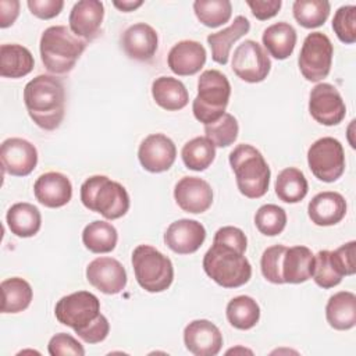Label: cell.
<instances>
[{
    "mask_svg": "<svg viewBox=\"0 0 356 356\" xmlns=\"http://www.w3.org/2000/svg\"><path fill=\"white\" fill-rule=\"evenodd\" d=\"M250 29V22L246 17L238 15L234 18L231 25L216 33L207 36V43L211 49V57L217 64L225 65L229 58V51L232 44L245 36Z\"/></svg>",
    "mask_w": 356,
    "mask_h": 356,
    "instance_id": "obj_24",
    "label": "cell"
},
{
    "mask_svg": "<svg viewBox=\"0 0 356 356\" xmlns=\"http://www.w3.org/2000/svg\"><path fill=\"white\" fill-rule=\"evenodd\" d=\"M355 250H356V242L349 241L343 245H341L338 249L331 252V261L337 271L343 275H353L356 271V263H355Z\"/></svg>",
    "mask_w": 356,
    "mask_h": 356,
    "instance_id": "obj_44",
    "label": "cell"
},
{
    "mask_svg": "<svg viewBox=\"0 0 356 356\" xmlns=\"http://www.w3.org/2000/svg\"><path fill=\"white\" fill-rule=\"evenodd\" d=\"M307 214L312 222L318 227L338 224L346 214V200L338 192L317 193L307 206Z\"/></svg>",
    "mask_w": 356,
    "mask_h": 356,
    "instance_id": "obj_23",
    "label": "cell"
},
{
    "mask_svg": "<svg viewBox=\"0 0 356 356\" xmlns=\"http://www.w3.org/2000/svg\"><path fill=\"white\" fill-rule=\"evenodd\" d=\"M286 246L274 245L267 248L260 260V268L263 277L273 284H285L282 278V259Z\"/></svg>",
    "mask_w": 356,
    "mask_h": 356,
    "instance_id": "obj_42",
    "label": "cell"
},
{
    "mask_svg": "<svg viewBox=\"0 0 356 356\" xmlns=\"http://www.w3.org/2000/svg\"><path fill=\"white\" fill-rule=\"evenodd\" d=\"M310 115L321 125H338L346 114L345 102L338 89L327 82L317 83L309 96Z\"/></svg>",
    "mask_w": 356,
    "mask_h": 356,
    "instance_id": "obj_12",
    "label": "cell"
},
{
    "mask_svg": "<svg viewBox=\"0 0 356 356\" xmlns=\"http://www.w3.org/2000/svg\"><path fill=\"white\" fill-rule=\"evenodd\" d=\"M86 280L100 292L115 295L127 285V271L117 259L96 257L86 267Z\"/></svg>",
    "mask_w": 356,
    "mask_h": 356,
    "instance_id": "obj_15",
    "label": "cell"
},
{
    "mask_svg": "<svg viewBox=\"0 0 356 356\" xmlns=\"http://www.w3.org/2000/svg\"><path fill=\"white\" fill-rule=\"evenodd\" d=\"M309 185L305 174L295 168H284L275 179V195L285 203H298L307 195Z\"/></svg>",
    "mask_w": 356,
    "mask_h": 356,
    "instance_id": "obj_33",
    "label": "cell"
},
{
    "mask_svg": "<svg viewBox=\"0 0 356 356\" xmlns=\"http://www.w3.org/2000/svg\"><path fill=\"white\" fill-rule=\"evenodd\" d=\"M271 61L267 51L256 40L242 42L232 56V71L238 78L249 83H257L267 78Z\"/></svg>",
    "mask_w": 356,
    "mask_h": 356,
    "instance_id": "obj_11",
    "label": "cell"
},
{
    "mask_svg": "<svg viewBox=\"0 0 356 356\" xmlns=\"http://www.w3.org/2000/svg\"><path fill=\"white\" fill-rule=\"evenodd\" d=\"M1 313H19L31 305L33 292L28 281L19 277H13L1 281Z\"/></svg>",
    "mask_w": 356,
    "mask_h": 356,
    "instance_id": "obj_34",
    "label": "cell"
},
{
    "mask_svg": "<svg viewBox=\"0 0 356 356\" xmlns=\"http://www.w3.org/2000/svg\"><path fill=\"white\" fill-rule=\"evenodd\" d=\"M132 267L138 284L147 292H163L172 284L171 260L150 245H139L134 249Z\"/></svg>",
    "mask_w": 356,
    "mask_h": 356,
    "instance_id": "obj_8",
    "label": "cell"
},
{
    "mask_svg": "<svg viewBox=\"0 0 356 356\" xmlns=\"http://www.w3.org/2000/svg\"><path fill=\"white\" fill-rule=\"evenodd\" d=\"M229 164L239 192L249 199L266 195L270 185V167L263 154L248 143H241L229 153Z\"/></svg>",
    "mask_w": 356,
    "mask_h": 356,
    "instance_id": "obj_4",
    "label": "cell"
},
{
    "mask_svg": "<svg viewBox=\"0 0 356 356\" xmlns=\"http://www.w3.org/2000/svg\"><path fill=\"white\" fill-rule=\"evenodd\" d=\"M58 323L71 327L86 343H99L110 332L107 318L100 313V300L88 291L63 296L54 307Z\"/></svg>",
    "mask_w": 356,
    "mask_h": 356,
    "instance_id": "obj_1",
    "label": "cell"
},
{
    "mask_svg": "<svg viewBox=\"0 0 356 356\" xmlns=\"http://www.w3.org/2000/svg\"><path fill=\"white\" fill-rule=\"evenodd\" d=\"M314 254L306 246L286 248L282 259V278L285 284H302L312 278Z\"/></svg>",
    "mask_w": 356,
    "mask_h": 356,
    "instance_id": "obj_25",
    "label": "cell"
},
{
    "mask_svg": "<svg viewBox=\"0 0 356 356\" xmlns=\"http://www.w3.org/2000/svg\"><path fill=\"white\" fill-rule=\"evenodd\" d=\"M307 164L317 179L337 181L345 171V153L341 142L331 136L317 139L307 150Z\"/></svg>",
    "mask_w": 356,
    "mask_h": 356,
    "instance_id": "obj_10",
    "label": "cell"
},
{
    "mask_svg": "<svg viewBox=\"0 0 356 356\" xmlns=\"http://www.w3.org/2000/svg\"><path fill=\"white\" fill-rule=\"evenodd\" d=\"M206 239L204 227L189 218H181L168 225L164 234V243L178 254L195 253Z\"/></svg>",
    "mask_w": 356,
    "mask_h": 356,
    "instance_id": "obj_18",
    "label": "cell"
},
{
    "mask_svg": "<svg viewBox=\"0 0 356 356\" xmlns=\"http://www.w3.org/2000/svg\"><path fill=\"white\" fill-rule=\"evenodd\" d=\"M47 350L50 356H83V346L70 334L58 332L53 335L49 341Z\"/></svg>",
    "mask_w": 356,
    "mask_h": 356,
    "instance_id": "obj_43",
    "label": "cell"
},
{
    "mask_svg": "<svg viewBox=\"0 0 356 356\" xmlns=\"http://www.w3.org/2000/svg\"><path fill=\"white\" fill-rule=\"evenodd\" d=\"M24 103L31 120L44 131L60 127L65 114V89L63 82L40 74L24 88Z\"/></svg>",
    "mask_w": 356,
    "mask_h": 356,
    "instance_id": "obj_2",
    "label": "cell"
},
{
    "mask_svg": "<svg viewBox=\"0 0 356 356\" xmlns=\"http://www.w3.org/2000/svg\"><path fill=\"white\" fill-rule=\"evenodd\" d=\"M121 46L129 58L136 61H149L156 54L159 46L157 32L149 24H134L124 31L121 36Z\"/></svg>",
    "mask_w": 356,
    "mask_h": 356,
    "instance_id": "obj_19",
    "label": "cell"
},
{
    "mask_svg": "<svg viewBox=\"0 0 356 356\" xmlns=\"http://www.w3.org/2000/svg\"><path fill=\"white\" fill-rule=\"evenodd\" d=\"M31 13L40 19H50L60 14L64 7L63 0H28Z\"/></svg>",
    "mask_w": 356,
    "mask_h": 356,
    "instance_id": "obj_46",
    "label": "cell"
},
{
    "mask_svg": "<svg viewBox=\"0 0 356 356\" xmlns=\"http://www.w3.org/2000/svg\"><path fill=\"white\" fill-rule=\"evenodd\" d=\"M206 49L196 40H181L168 51L170 70L179 76L197 74L206 63Z\"/></svg>",
    "mask_w": 356,
    "mask_h": 356,
    "instance_id": "obj_22",
    "label": "cell"
},
{
    "mask_svg": "<svg viewBox=\"0 0 356 356\" xmlns=\"http://www.w3.org/2000/svg\"><path fill=\"white\" fill-rule=\"evenodd\" d=\"M228 323L236 330H250L260 318V307L257 302L248 296L239 295L232 298L225 309Z\"/></svg>",
    "mask_w": 356,
    "mask_h": 356,
    "instance_id": "obj_32",
    "label": "cell"
},
{
    "mask_svg": "<svg viewBox=\"0 0 356 356\" xmlns=\"http://www.w3.org/2000/svg\"><path fill=\"white\" fill-rule=\"evenodd\" d=\"M246 4L250 7L252 14L257 19L266 21L278 14L282 1L281 0H248Z\"/></svg>",
    "mask_w": 356,
    "mask_h": 356,
    "instance_id": "obj_47",
    "label": "cell"
},
{
    "mask_svg": "<svg viewBox=\"0 0 356 356\" xmlns=\"http://www.w3.org/2000/svg\"><path fill=\"white\" fill-rule=\"evenodd\" d=\"M152 96L156 104L167 111L182 110L189 102L185 85L172 76L156 78L152 83Z\"/></svg>",
    "mask_w": 356,
    "mask_h": 356,
    "instance_id": "obj_27",
    "label": "cell"
},
{
    "mask_svg": "<svg viewBox=\"0 0 356 356\" xmlns=\"http://www.w3.org/2000/svg\"><path fill=\"white\" fill-rule=\"evenodd\" d=\"M334 47L323 32L309 33L302 44L298 64L302 75L310 82H318L331 71Z\"/></svg>",
    "mask_w": 356,
    "mask_h": 356,
    "instance_id": "obj_9",
    "label": "cell"
},
{
    "mask_svg": "<svg viewBox=\"0 0 356 356\" xmlns=\"http://www.w3.org/2000/svg\"><path fill=\"white\" fill-rule=\"evenodd\" d=\"M114 7H117L120 11L124 13H129L136 10L138 7H140L143 4L142 0H122V1H113Z\"/></svg>",
    "mask_w": 356,
    "mask_h": 356,
    "instance_id": "obj_49",
    "label": "cell"
},
{
    "mask_svg": "<svg viewBox=\"0 0 356 356\" xmlns=\"http://www.w3.org/2000/svg\"><path fill=\"white\" fill-rule=\"evenodd\" d=\"M296 39L295 28L285 21L267 26L261 36L266 50L277 60H285L292 54Z\"/></svg>",
    "mask_w": 356,
    "mask_h": 356,
    "instance_id": "obj_29",
    "label": "cell"
},
{
    "mask_svg": "<svg viewBox=\"0 0 356 356\" xmlns=\"http://www.w3.org/2000/svg\"><path fill=\"white\" fill-rule=\"evenodd\" d=\"M0 160L4 172L14 177H26L38 164V150L26 139L8 138L1 143Z\"/></svg>",
    "mask_w": 356,
    "mask_h": 356,
    "instance_id": "obj_14",
    "label": "cell"
},
{
    "mask_svg": "<svg viewBox=\"0 0 356 356\" xmlns=\"http://www.w3.org/2000/svg\"><path fill=\"white\" fill-rule=\"evenodd\" d=\"M177 157L174 142L163 134H152L146 136L138 149L140 165L149 172H164L171 168Z\"/></svg>",
    "mask_w": 356,
    "mask_h": 356,
    "instance_id": "obj_13",
    "label": "cell"
},
{
    "mask_svg": "<svg viewBox=\"0 0 356 356\" xmlns=\"http://www.w3.org/2000/svg\"><path fill=\"white\" fill-rule=\"evenodd\" d=\"M174 199L184 211L200 214L211 206L213 189L207 181L199 177H184L174 188Z\"/></svg>",
    "mask_w": 356,
    "mask_h": 356,
    "instance_id": "obj_17",
    "label": "cell"
},
{
    "mask_svg": "<svg viewBox=\"0 0 356 356\" xmlns=\"http://www.w3.org/2000/svg\"><path fill=\"white\" fill-rule=\"evenodd\" d=\"M86 46L88 42L74 35L70 28L53 25L40 36V58L49 72L67 74L75 67Z\"/></svg>",
    "mask_w": 356,
    "mask_h": 356,
    "instance_id": "obj_3",
    "label": "cell"
},
{
    "mask_svg": "<svg viewBox=\"0 0 356 356\" xmlns=\"http://www.w3.org/2000/svg\"><path fill=\"white\" fill-rule=\"evenodd\" d=\"M193 11L203 25L217 28L229 21L232 6L228 0H196Z\"/></svg>",
    "mask_w": 356,
    "mask_h": 356,
    "instance_id": "obj_37",
    "label": "cell"
},
{
    "mask_svg": "<svg viewBox=\"0 0 356 356\" xmlns=\"http://www.w3.org/2000/svg\"><path fill=\"white\" fill-rule=\"evenodd\" d=\"M104 6L99 0H81L74 4L70 13V29L83 40H92L103 22Z\"/></svg>",
    "mask_w": 356,
    "mask_h": 356,
    "instance_id": "obj_20",
    "label": "cell"
},
{
    "mask_svg": "<svg viewBox=\"0 0 356 356\" xmlns=\"http://www.w3.org/2000/svg\"><path fill=\"white\" fill-rule=\"evenodd\" d=\"M81 202L90 211L102 214L107 220H117L129 209L127 189L106 175H93L81 185Z\"/></svg>",
    "mask_w": 356,
    "mask_h": 356,
    "instance_id": "obj_6",
    "label": "cell"
},
{
    "mask_svg": "<svg viewBox=\"0 0 356 356\" xmlns=\"http://www.w3.org/2000/svg\"><path fill=\"white\" fill-rule=\"evenodd\" d=\"M184 343L195 356H216L222 348V334L210 320H193L184 330Z\"/></svg>",
    "mask_w": 356,
    "mask_h": 356,
    "instance_id": "obj_16",
    "label": "cell"
},
{
    "mask_svg": "<svg viewBox=\"0 0 356 356\" xmlns=\"http://www.w3.org/2000/svg\"><path fill=\"white\" fill-rule=\"evenodd\" d=\"M231 96V85L218 70H206L197 81V96L192 103V111L197 121L210 124L225 113Z\"/></svg>",
    "mask_w": 356,
    "mask_h": 356,
    "instance_id": "obj_7",
    "label": "cell"
},
{
    "mask_svg": "<svg viewBox=\"0 0 356 356\" xmlns=\"http://www.w3.org/2000/svg\"><path fill=\"white\" fill-rule=\"evenodd\" d=\"M325 318L334 330L353 328L356 325V295L349 291L334 293L327 302Z\"/></svg>",
    "mask_w": 356,
    "mask_h": 356,
    "instance_id": "obj_26",
    "label": "cell"
},
{
    "mask_svg": "<svg viewBox=\"0 0 356 356\" xmlns=\"http://www.w3.org/2000/svg\"><path fill=\"white\" fill-rule=\"evenodd\" d=\"M204 273L222 288H238L252 277V266L245 252L213 241L203 257Z\"/></svg>",
    "mask_w": 356,
    "mask_h": 356,
    "instance_id": "obj_5",
    "label": "cell"
},
{
    "mask_svg": "<svg viewBox=\"0 0 356 356\" xmlns=\"http://www.w3.org/2000/svg\"><path fill=\"white\" fill-rule=\"evenodd\" d=\"M332 29L337 38L346 44L356 42V6L339 7L332 18Z\"/></svg>",
    "mask_w": 356,
    "mask_h": 356,
    "instance_id": "obj_41",
    "label": "cell"
},
{
    "mask_svg": "<svg viewBox=\"0 0 356 356\" xmlns=\"http://www.w3.org/2000/svg\"><path fill=\"white\" fill-rule=\"evenodd\" d=\"M254 225L263 235H280L286 225V213L277 204H263L254 214Z\"/></svg>",
    "mask_w": 356,
    "mask_h": 356,
    "instance_id": "obj_39",
    "label": "cell"
},
{
    "mask_svg": "<svg viewBox=\"0 0 356 356\" xmlns=\"http://www.w3.org/2000/svg\"><path fill=\"white\" fill-rule=\"evenodd\" d=\"M239 132V125L236 118L229 114L224 113L217 121L204 125L206 138L216 146V147H227L232 145Z\"/></svg>",
    "mask_w": 356,
    "mask_h": 356,
    "instance_id": "obj_38",
    "label": "cell"
},
{
    "mask_svg": "<svg viewBox=\"0 0 356 356\" xmlns=\"http://www.w3.org/2000/svg\"><path fill=\"white\" fill-rule=\"evenodd\" d=\"M330 3L327 0H296L292 6L293 18L307 29L321 26L330 15Z\"/></svg>",
    "mask_w": 356,
    "mask_h": 356,
    "instance_id": "obj_36",
    "label": "cell"
},
{
    "mask_svg": "<svg viewBox=\"0 0 356 356\" xmlns=\"http://www.w3.org/2000/svg\"><path fill=\"white\" fill-rule=\"evenodd\" d=\"M10 231L19 238H31L36 235L42 225V216L36 206L19 202L13 204L6 216Z\"/></svg>",
    "mask_w": 356,
    "mask_h": 356,
    "instance_id": "obj_30",
    "label": "cell"
},
{
    "mask_svg": "<svg viewBox=\"0 0 356 356\" xmlns=\"http://www.w3.org/2000/svg\"><path fill=\"white\" fill-rule=\"evenodd\" d=\"M35 65L32 53L17 43H4L0 46V75L3 78H22L28 75Z\"/></svg>",
    "mask_w": 356,
    "mask_h": 356,
    "instance_id": "obj_28",
    "label": "cell"
},
{
    "mask_svg": "<svg viewBox=\"0 0 356 356\" xmlns=\"http://www.w3.org/2000/svg\"><path fill=\"white\" fill-rule=\"evenodd\" d=\"M213 241L224 243L231 248H235L241 252H246V248H248V239H246V235L243 234V231L241 228H236L232 225L221 227L220 229H217Z\"/></svg>",
    "mask_w": 356,
    "mask_h": 356,
    "instance_id": "obj_45",
    "label": "cell"
},
{
    "mask_svg": "<svg viewBox=\"0 0 356 356\" xmlns=\"http://www.w3.org/2000/svg\"><path fill=\"white\" fill-rule=\"evenodd\" d=\"M36 200L50 209L65 206L72 197V185L67 175L56 171L42 174L33 184Z\"/></svg>",
    "mask_w": 356,
    "mask_h": 356,
    "instance_id": "obj_21",
    "label": "cell"
},
{
    "mask_svg": "<svg viewBox=\"0 0 356 356\" xmlns=\"http://www.w3.org/2000/svg\"><path fill=\"white\" fill-rule=\"evenodd\" d=\"M181 157L186 168L204 171L216 159V146L206 136H196L184 145Z\"/></svg>",
    "mask_w": 356,
    "mask_h": 356,
    "instance_id": "obj_35",
    "label": "cell"
},
{
    "mask_svg": "<svg viewBox=\"0 0 356 356\" xmlns=\"http://www.w3.org/2000/svg\"><path fill=\"white\" fill-rule=\"evenodd\" d=\"M117 241L118 234L115 227L103 220L89 222L82 232L85 248L93 253H108L114 250Z\"/></svg>",
    "mask_w": 356,
    "mask_h": 356,
    "instance_id": "obj_31",
    "label": "cell"
},
{
    "mask_svg": "<svg viewBox=\"0 0 356 356\" xmlns=\"http://www.w3.org/2000/svg\"><path fill=\"white\" fill-rule=\"evenodd\" d=\"M312 278L324 289L337 286L342 281V275L337 271L331 261V250H320L314 256V266Z\"/></svg>",
    "mask_w": 356,
    "mask_h": 356,
    "instance_id": "obj_40",
    "label": "cell"
},
{
    "mask_svg": "<svg viewBox=\"0 0 356 356\" xmlns=\"http://www.w3.org/2000/svg\"><path fill=\"white\" fill-rule=\"evenodd\" d=\"M19 14L18 0H0V28L13 25Z\"/></svg>",
    "mask_w": 356,
    "mask_h": 356,
    "instance_id": "obj_48",
    "label": "cell"
}]
</instances>
